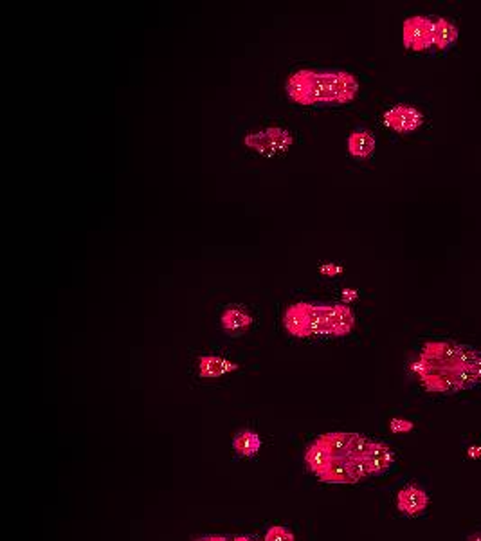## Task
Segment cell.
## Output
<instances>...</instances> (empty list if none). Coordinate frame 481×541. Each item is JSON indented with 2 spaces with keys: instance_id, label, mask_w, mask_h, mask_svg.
I'll return each mask as SVG.
<instances>
[{
  "instance_id": "cell-8",
  "label": "cell",
  "mask_w": 481,
  "mask_h": 541,
  "mask_svg": "<svg viewBox=\"0 0 481 541\" xmlns=\"http://www.w3.org/2000/svg\"><path fill=\"white\" fill-rule=\"evenodd\" d=\"M220 325L229 336H242L253 325V316L242 305H229L220 316Z\"/></svg>"
},
{
  "instance_id": "cell-11",
  "label": "cell",
  "mask_w": 481,
  "mask_h": 541,
  "mask_svg": "<svg viewBox=\"0 0 481 541\" xmlns=\"http://www.w3.org/2000/svg\"><path fill=\"white\" fill-rule=\"evenodd\" d=\"M375 150V137L370 130L366 128H357L348 137V152L355 159L370 157Z\"/></svg>"
},
{
  "instance_id": "cell-24",
  "label": "cell",
  "mask_w": 481,
  "mask_h": 541,
  "mask_svg": "<svg viewBox=\"0 0 481 541\" xmlns=\"http://www.w3.org/2000/svg\"><path fill=\"white\" fill-rule=\"evenodd\" d=\"M238 540L240 541H258L256 537H253V536H238Z\"/></svg>"
},
{
  "instance_id": "cell-12",
  "label": "cell",
  "mask_w": 481,
  "mask_h": 541,
  "mask_svg": "<svg viewBox=\"0 0 481 541\" xmlns=\"http://www.w3.org/2000/svg\"><path fill=\"white\" fill-rule=\"evenodd\" d=\"M319 480L327 483H355L359 482L355 476L354 469H352L350 458H334L327 471L319 476Z\"/></svg>"
},
{
  "instance_id": "cell-19",
  "label": "cell",
  "mask_w": 481,
  "mask_h": 541,
  "mask_svg": "<svg viewBox=\"0 0 481 541\" xmlns=\"http://www.w3.org/2000/svg\"><path fill=\"white\" fill-rule=\"evenodd\" d=\"M263 541H294V534L285 527L273 525L265 532V540Z\"/></svg>"
},
{
  "instance_id": "cell-21",
  "label": "cell",
  "mask_w": 481,
  "mask_h": 541,
  "mask_svg": "<svg viewBox=\"0 0 481 541\" xmlns=\"http://www.w3.org/2000/svg\"><path fill=\"white\" fill-rule=\"evenodd\" d=\"M319 270H321V275L335 276V275H339L343 269H341L339 266H335V263H324V266L319 267Z\"/></svg>"
},
{
  "instance_id": "cell-22",
  "label": "cell",
  "mask_w": 481,
  "mask_h": 541,
  "mask_svg": "<svg viewBox=\"0 0 481 541\" xmlns=\"http://www.w3.org/2000/svg\"><path fill=\"white\" fill-rule=\"evenodd\" d=\"M196 541H229V537H223V536H204V537H199Z\"/></svg>"
},
{
  "instance_id": "cell-23",
  "label": "cell",
  "mask_w": 481,
  "mask_h": 541,
  "mask_svg": "<svg viewBox=\"0 0 481 541\" xmlns=\"http://www.w3.org/2000/svg\"><path fill=\"white\" fill-rule=\"evenodd\" d=\"M467 541H481V532H477V534H472V536H470V537H469V540H467Z\"/></svg>"
},
{
  "instance_id": "cell-16",
  "label": "cell",
  "mask_w": 481,
  "mask_h": 541,
  "mask_svg": "<svg viewBox=\"0 0 481 541\" xmlns=\"http://www.w3.org/2000/svg\"><path fill=\"white\" fill-rule=\"evenodd\" d=\"M262 448V438L258 433L250 431V429H242L233 437V449L238 453L240 456H254Z\"/></svg>"
},
{
  "instance_id": "cell-20",
  "label": "cell",
  "mask_w": 481,
  "mask_h": 541,
  "mask_svg": "<svg viewBox=\"0 0 481 541\" xmlns=\"http://www.w3.org/2000/svg\"><path fill=\"white\" fill-rule=\"evenodd\" d=\"M389 428H391L393 433H408L413 429V424L409 421H404V419H393Z\"/></svg>"
},
{
  "instance_id": "cell-5",
  "label": "cell",
  "mask_w": 481,
  "mask_h": 541,
  "mask_svg": "<svg viewBox=\"0 0 481 541\" xmlns=\"http://www.w3.org/2000/svg\"><path fill=\"white\" fill-rule=\"evenodd\" d=\"M433 31H435V22L428 16H411L404 22L402 36H404V46L409 51H426L433 46Z\"/></svg>"
},
{
  "instance_id": "cell-17",
  "label": "cell",
  "mask_w": 481,
  "mask_h": 541,
  "mask_svg": "<svg viewBox=\"0 0 481 541\" xmlns=\"http://www.w3.org/2000/svg\"><path fill=\"white\" fill-rule=\"evenodd\" d=\"M458 38V31H456L455 23L449 22L445 19H440L435 22V31H433V46L438 49H447Z\"/></svg>"
},
{
  "instance_id": "cell-14",
  "label": "cell",
  "mask_w": 481,
  "mask_h": 541,
  "mask_svg": "<svg viewBox=\"0 0 481 541\" xmlns=\"http://www.w3.org/2000/svg\"><path fill=\"white\" fill-rule=\"evenodd\" d=\"M354 433H324L317 441L330 451L334 458H348V449H350V441Z\"/></svg>"
},
{
  "instance_id": "cell-7",
  "label": "cell",
  "mask_w": 481,
  "mask_h": 541,
  "mask_svg": "<svg viewBox=\"0 0 481 541\" xmlns=\"http://www.w3.org/2000/svg\"><path fill=\"white\" fill-rule=\"evenodd\" d=\"M283 327L297 340L312 337L310 332V302H294L283 312Z\"/></svg>"
},
{
  "instance_id": "cell-1",
  "label": "cell",
  "mask_w": 481,
  "mask_h": 541,
  "mask_svg": "<svg viewBox=\"0 0 481 541\" xmlns=\"http://www.w3.org/2000/svg\"><path fill=\"white\" fill-rule=\"evenodd\" d=\"M426 390L455 394L469 390L481 381V354L455 341H429L413 363Z\"/></svg>"
},
{
  "instance_id": "cell-13",
  "label": "cell",
  "mask_w": 481,
  "mask_h": 541,
  "mask_svg": "<svg viewBox=\"0 0 481 541\" xmlns=\"http://www.w3.org/2000/svg\"><path fill=\"white\" fill-rule=\"evenodd\" d=\"M305 462H307L308 468L312 469V473H316L317 478H319V476L327 471L328 466L334 462V456H332L330 451L316 438V442H314L312 446H308V449L305 451Z\"/></svg>"
},
{
  "instance_id": "cell-10",
  "label": "cell",
  "mask_w": 481,
  "mask_h": 541,
  "mask_svg": "<svg viewBox=\"0 0 481 541\" xmlns=\"http://www.w3.org/2000/svg\"><path fill=\"white\" fill-rule=\"evenodd\" d=\"M236 370H238V364L231 363V361L226 359V357L211 356V354H206V356L199 357V375L204 379L222 377V375Z\"/></svg>"
},
{
  "instance_id": "cell-18",
  "label": "cell",
  "mask_w": 481,
  "mask_h": 541,
  "mask_svg": "<svg viewBox=\"0 0 481 541\" xmlns=\"http://www.w3.org/2000/svg\"><path fill=\"white\" fill-rule=\"evenodd\" d=\"M371 444H374V442H371L370 438H366V437H362V435L354 433L350 441V449H348V458H352V460L366 458L368 453H370Z\"/></svg>"
},
{
  "instance_id": "cell-3",
  "label": "cell",
  "mask_w": 481,
  "mask_h": 541,
  "mask_svg": "<svg viewBox=\"0 0 481 541\" xmlns=\"http://www.w3.org/2000/svg\"><path fill=\"white\" fill-rule=\"evenodd\" d=\"M355 314L347 303L310 302L312 337H343L354 330Z\"/></svg>"
},
{
  "instance_id": "cell-9",
  "label": "cell",
  "mask_w": 481,
  "mask_h": 541,
  "mask_svg": "<svg viewBox=\"0 0 481 541\" xmlns=\"http://www.w3.org/2000/svg\"><path fill=\"white\" fill-rule=\"evenodd\" d=\"M429 498L428 495L415 485L404 487L397 496V507L406 516H418L428 509Z\"/></svg>"
},
{
  "instance_id": "cell-15",
  "label": "cell",
  "mask_w": 481,
  "mask_h": 541,
  "mask_svg": "<svg viewBox=\"0 0 481 541\" xmlns=\"http://www.w3.org/2000/svg\"><path fill=\"white\" fill-rule=\"evenodd\" d=\"M368 462H370L374 475H382V473L388 471L393 466V462H395V453L386 444L374 442L370 448V453H368Z\"/></svg>"
},
{
  "instance_id": "cell-4",
  "label": "cell",
  "mask_w": 481,
  "mask_h": 541,
  "mask_svg": "<svg viewBox=\"0 0 481 541\" xmlns=\"http://www.w3.org/2000/svg\"><path fill=\"white\" fill-rule=\"evenodd\" d=\"M243 145L249 150L262 155V157L273 159L290 150V147L294 145V135L289 128L280 127V125H270V127L249 132L243 137Z\"/></svg>"
},
{
  "instance_id": "cell-2",
  "label": "cell",
  "mask_w": 481,
  "mask_h": 541,
  "mask_svg": "<svg viewBox=\"0 0 481 541\" xmlns=\"http://www.w3.org/2000/svg\"><path fill=\"white\" fill-rule=\"evenodd\" d=\"M357 93V78L339 69H300L285 81L287 98L301 107L350 103Z\"/></svg>"
},
{
  "instance_id": "cell-25",
  "label": "cell",
  "mask_w": 481,
  "mask_h": 541,
  "mask_svg": "<svg viewBox=\"0 0 481 541\" xmlns=\"http://www.w3.org/2000/svg\"><path fill=\"white\" fill-rule=\"evenodd\" d=\"M229 541H240V540H238V536H235V537H229Z\"/></svg>"
},
{
  "instance_id": "cell-6",
  "label": "cell",
  "mask_w": 481,
  "mask_h": 541,
  "mask_svg": "<svg viewBox=\"0 0 481 541\" xmlns=\"http://www.w3.org/2000/svg\"><path fill=\"white\" fill-rule=\"evenodd\" d=\"M382 121L391 130L408 134V132L416 130L422 125L423 116L420 114L418 108L411 107V105H395V107L386 110Z\"/></svg>"
}]
</instances>
